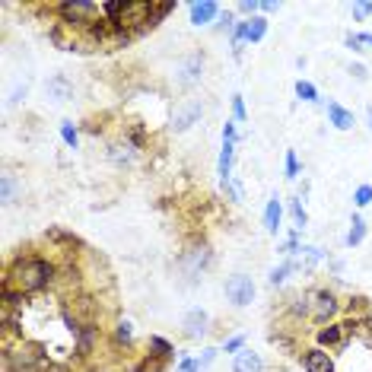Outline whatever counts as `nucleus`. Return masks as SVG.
<instances>
[{
    "mask_svg": "<svg viewBox=\"0 0 372 372\" xmlns=\"http://www.w3.org/2000/svg\"><path fill=\"white\" fill-rule=\"evenodd\" d=\"M23 194V181L16 179V175H4L0 179V200H4V207H10V204H16V198Z\"/></svg>",
    "mask_w": 372,
    "mask_h": 372,
    "instance_id": "20",
    "label": "nucleus"
},
{
    "mask_svg": "<svg viewBox=\"0 0 372 372\" xmlns=\"http://www.w3.org/2000/svg\"><path fill=\"white\" fill-rule=\"evenodd\" d=\"M131 340H134V325H131L128 318L118 321L115 325V344L118 347H131Z\"/></svg>",
    "mask_w": 372,
    "mask_h": 372,
    "instance_id": "27",
    "label": "nucleus"
},
{
    "mask_svg": "<svg viewBox=\"0 0 372 372\" xmlns=\"http://www.w3.org/2000/svg\"><path fill=\"white\" fill-rule=\"evenodd\" d=\"M134 156H137V150L131 147L128 140H124V143H112V147H109V160H112V166H118V169L134 166Z\"/></svg>",
    "mask_w": 372,
    "mask_h": 372,
    "instance_id": "19",
    "label": "nucleus"
},
{
    "mask_svg": "<svg viewBox=\"0 0 372 372\" xmlns=\"http://www.w3.org/2000/svg\"><path fill=\"white\" fill-rule=\"evenodd\" d=\"M45 369V356L39 347L20 344L16 350H4V372H42Z\"/></svg>",
    "mask_w": 372,
    "mask_h": 372,
    "instance_id": "5",
    "label": "nucleus"
},
{
    "mask_svg": "<svg viewBox=\"0 0 372 372\" xmlns=\"http://www.w3.org/2000/svg\"><path fill=\"white\" fill-rule=\"evenodd\" d=\"M223 191H226V198H229L232 204H239V200L245 198V194H242V181H239L236 175H232V179H229V181H226V185H223Z\"/></svg>",
    "mask_w": 372,
    "mask_h": 372,
    "instance_id": "31",
    "label": "nucleus"
},
{
    "mask_svg": "<svg viewBox=\"0 0 372 372\" xmlns=\"http://www.w3.org/2000/svg\"><path fill=\"white\" fill-rule=\"evenodd\" d=\"M26 92H29V80H23V83H16L13 90L7 92V105H20L23 99H26Z\"/></svg>",
    "mask_w": 372,
    "mask_h": 372,
    "instance_id": "32",
    "label": "nucleus"
},
{
    "mask_svg": "<svg viewBox=\"0 0 372 372\" xmlns=\"http://www.w3.org/2000/svg\"><path fill=\"white\" fill-rule=\"evenodd\" d=\"M223 293H226V302H229V306L245 308V306H251V302H255L258 287H255V280H251L248 274H232L229 280H226Z\"/></svg>",
    "mask_w": 372,
    "mask_h": 372,
    "instance_id": "8",
    "label": "nucleus"
},
{
    "mask_svg": "<svg viewBox=\"0 0 372 372\" xmlns=\"http://www.w3.org/2000/svg\"><path fill=\"white\" fill-rule=\"evenodd\" d=\"M232 160H236V143L223 140V150H220V162H217V175H220V185L232 179Z\"/></svg>",
    "mask_w": 372,
    "mask_h": 372,
    "instance_id": "17",
    "label": "nucleus"
},
{
    "mask_svg": "<svg viewBox=\"0 0 372 372\" xmlns=\"http://www.w3.org/2000/svg\"><path fill=\"white\" fill-rule=\"evenodd\" d=\"M344 334H347V328L331 321L328 328H318V331H315V340H318V347L325 350V347H340L344 344Z\"/></svg>",
    "mask_w": 372,
    "mask_h": 372,
    "instance_id": "18",
    "label": "nucleus"
},
{
    "mask_svg": "<svg viewBox=\"0 0 372 372\" xmlns=\"http://www.w3.org/2000/svg\"><path fill=\"white\" fill-rule=\"evenodd\" d=\"M328 124H334L337 131H350L356 124V115L350 109H344L340 102H328Z\"/></svg>",
    "mask_w": 372,
    "mask_h": 372,
    "instance_id": "14",
    "label": "nucleus"
},
{
    "mask_svg": "<svg viewBox=\"0 0 372 372\" xmlns=\"http://www.w3.org/2000/svg\"><path fill=\"white\" fill-rule=\"evenodd\" d=\"M223 140H232V143L239 140V128H236V121H226V124H223Z\"/></svg>",
    "mask_w": 372,
    "mask_h": 372,
    "instance_id": "41",
    "label": "nucleus"
},
{
    "mask_svg": "<svg viewBox=\"0 0 372 372\" xmlns=\"http://www.w3.org/2000/svg\"><path fill=\"white\" fill-rule=\"evenodd\" d=\"M245 350V334H236V337L223 340V353H242Z\"/></svg>",
    "mask_w": 372,
    "mask_h": 372,
    "instance_id": "37",
    "label": "nucleus"
},
{
    "mask_svg": "<svg viewBox=\"0 0 372 372\" xmlns=\"http://www.w3.org/2000/svg\"><path fill=\"white\" fill-rule=\"evenodd\" d=\"M239 13H245L248 20H255L258 13H261V0H239Z\"/></svg>",
    "mask_w": 372,
    "mask_h": 372,
    "instance_id": "33",
    "label": "nucleus"
},
{
    "mask_svg": "<svg viewBox=\"0 0 372 372\" xmlns=\"http://www.w3.org/2000/svg\"><path fill=\"white\" fill-rule=\"evenodd\" d=\"M353 204H356V207H369L372 204V185H359L356 191H353Z\"/></svg>",
    "mask_w": 372,
    "mask_h": 372,
    "instance_id": "34",
    "label": "nucleus"
},
{
    "mask_svg": "<svg viewBox=\"0 0 372 372\" xmlns=\"http://www.w3.org/2000/svg\"><path fill=\"white\" fill-rule=\"evenodd\" d=\"M350 73L359 80V83H363V80H369V71H366L363 64H350Z\"/></svg>",
    "mask_w": 372,
    "mask_h": 372,
    "instance_id": "43",
    "label": "nucleus"
},
{
    "mask_svg": "<svg viewBox=\"0 0 372 372\" xmlns=\"http://www.w3.org/2000/svg\"><path fill=\"white\" fill-rule=\"evenodd\" d=\"M280 220H283V200L277 198V194H270L268 207H264V229H268L270 236H277V229H280Z\"/></svg>",
    "mask_w": 372,
    "mask_h": 372,
    "instance_id": "16",
    "label": "nucleus"
},
{
    "mask_svg": "<svg viewBox=\"0 0 372 372\" xmlns=\"http://www.w3.org/2000/svg\"><path fill=\"white\" fill-rule=\"evenodd\" d=\"M353 20H366V16H372V0H363V4H353L350 7Z\"/></svg>",
    "mask_w": 372,
    "mask_h": 372,
    "instance_id": "38",
    "label": "nucleus"
},
{
    "mask_svg": "<svg viewBox=\"0 0 372 372\" xmlns=\"http://www.w3.org/2000/svg\"><path fill=\"white\" fill-rule=\"evenodd\" d=\"M204 52H188L185 58H179V64H175V73H172V83L179 86V90H191V86L200 83V77H204Z\"/></svg>",
    "mask_w": 372,
    "mask_h": 372,
    "instance_id": "7",
    "label": "nucleus"
},
{
    "mask_svg": "<svg viewBox=\"0 0 372 372\" xmlns=\"http://www.w3.org/2000/svg\"><path fill=\"white\" fill-rule=\"evenodd\" d=\"M289 217H293V223L299 226V229H306L308 213H306V207H302V198H293V200H289Z\"/></svg>",
    "mask_w": 372,
    "mask_h": 372,
    "instance_id": "29",
    "label": "nucleus"
},
{
    "mask_svg": "<svg viewBox=\"0 0 372 372\" xmlns=\"http://www.w3.org/2000/svg\"><path fill=\"white\" fill-rule=\"evenodd\" d=\"M366 121H369V131H372V105H369V112H366Z\"/></svg>",
    "mask_w": 372,
    "mask_h": 372,
    "instance_id": "45",
    "label": "nucleus"
},
{
    "mask_svg": "<svg viewBox=\"0 0 372 372\" xmlns=\"http://www.w3.org/2000/svg\"><path fill=\"white\" fill-rule=\"evenodd\" d=\"M213 264V251L210 245L204 242V239H198V242H191L185 251L179 255V270L188 277V283H194L200 274H204L207 268Z\"/></svg>",
    "mask_w": 372,
    "mask_h": 372,
    "instance_id": "4",
    "label": "nucleus"
},
{
    "mask_svg": "<svg viewBox=\"0 0 372 372\" xmlns=\"http://www.w3.org/2000/svg\"><path fill=\"white\" fill-rule=\"evenodd\" d=\"M299 255H302L299 268H302V270H312L315 264H318L321 258H325V251H321V248H315V245H302V251H299Z\"/></svg>",
    "mask_w": 372,
    "mask_h": 372,
    "instance_id": "24",
    "label": "nucleus"
},
{
    "mask_svg": "<svg viewBox=\"0 0 372 372\" xmlns=\"http://www.w3.org/2000/svg\"><path fill=\"white\" fill-rule=\"evenodd\" d=\"M220 4L217 0H194V4H188V20H191V26H210V23L220 20Z\"/></svg>",
    "mask_w": 372,
    "mask_h": 372,
    "instance_id": "11",
    "label": "nucleus"
},
{
    "mask_svg": "<svg viewBox=\"0 0 372 372\" xmlns=\"http://www.w3.org/2000/svg\"><path fill=\"white\" fill-rule=\"evenodd\" d=\"M280 10V4H274V0H261V13H277Z\"/></svg>",
    "mask_w": 372,
    "mask_h": 372,
    "instance_id": "44",
    "label": "nucleus"
},
{
    "mask_svg": "<svg viewBox=\"0 0 372 372\" xmlns=\"http://www.w3.org/2000/svg\"><path fill=\"white\" fill-rule=\"evenodd\" d=\"M236 23L239 20H232V10H223V13H220V20L213 23V26H217V32H232V29H236Z\"/></svg>",
    "mask_w": 372,
    "mask_h": 372,
    "instance_id": "36",
    "label": "nucleus"
},
{
    "mask_svg": "<svg viewBox=\"0 0 372 372\" xmlns=\"http://www.w3.org/2000/svg\"><path fill=\"white\" fill-rule=\"evenodd\" d=\"M366 239V223H363V217L359 213H353V220H350V232H347V245H359Z\"/></svg>",
    "mask_w": 372,
    "mask_h": 372,
    "instance_id": "23",
    "label": "nucleus"
},
{
    "mask_svg": "<svg viewBox=\"0 0 372 372\" xmlns=\"http://www.w3.org/2000/svg\"><path fill=\"white\" fill-rule=\"evenodd\" d=\"M232 118H236V124H242V121H248V112H245V99L239 96H232Z\"/></svg>",
    "mask_w": 372,
    "mask_h": 372,
    "instance_id": "35",
    "label": "nucleus"
},
{
    "mask_svg": "<svg viewBox=\"0 0 372 372\" xmlns=\"http://www.w3.org/2000/svg\"><path fill=\"white\" fill-rule=\"evenodd\" d=\"M302 369L306 372H334V359L328 356V350L312 347V350H302Z\"/></svg>",
    "mask_w": 372,
    "mask_h": 372,
    "instance_id": "13",
    "label": "nucleus"
},
{
    "mask_svg": "<svg viewBox=\"0 0 372 372\" xmlns=\"http://www.w3.org/2000/svg\"><path fill=\"white\" fill-rule=\"evenodd\" d=\"M217 353H220L217 347H207V350H204V356H198V359H200V369H207V366H210L213 359H217Z\"/></svg>",
    "mask_w": 372,
    "mask_h": 372,
    "instance_id": "42",
    "label": "nucleus"
},
{
    "mask_svg": "<svg viewBox=\"0 0 372 372\" xmlns=\"http://www.w3.org/2000/svg\"><path fill=\"white\" fill-rule=\"evenodd\" d=\"M153 4L156 0H105L102 13L118 32L131 35L137 29L153 26Z\"/></svg>",
    "mask_w": 372,
    "mask_h": 372,
    "instance_id": "2",
    "label": "nucleus"
},
{
    "mask_svg": "<svg viewBox=\"0 0 372 372\" xmlns=\"http://www.w3.org/2000/svg\"><path fill=\"white\" fill-rule=\"evenodd\" d=\"M344 42H347V48H353V52H372V35L369 32H350Z\"/></svg>",
    "mask_w": 372,
    "mask_h": 372,
    "instance_id": "25",
    "label": "nucleus"
},
{
    "mask_svg": "<svg viewBox=\"0 0 372 372\" xmlns=\"http://www.w3.org/2000/svg\"><path fill=\"white\" fill-rule=\"evenodd\" d=\"M54 10L61 16L58 23L71 29H86V32L105 20L102 4H96V0H64V4H54Z\"/></svg>",
    "mask_w": 372,
    "mask_h": 372,
    "instance_id": "3",
    "label": "nucleus"
},
{
    "mask_svg": "<svg viewBox=\"0 0 372 372\" xmlns=\"http://www.w3.org/2000/svg\"><path fill=\"white\" fill-rule=\"evenodd\" d=\"M296 270H299V261H283L280 268H274L270 270V287H283V283L289 280V274H296Z\"/></svg>",
    "mask_w": 372,
    "mask_h": 372,
    "instance_id": "22",
    "label": "nucleus"
},
{
    "mask_svg": "<svg viewBox=\"0 0 372 372\" xmlns=\"http://www.w3.org/2000/svg\"><path fill=\"white\" fill-rule=\"evenodd\" d=\"M287 179H299V160H296V150H287Z\"/></svg>",
    "mask_w": 372,
    "mask_h": 372,
    "instance_id": "40",
    "label": "nucleus"
},
{
    "mask_svg": "<svg viewBox=\"0 0 372 372\" xmlns=\"http://www.w3.org/2000/svg\"><path fill=\"white\" fill-rule=\"evenodd\" d=\"M58 280V268L48 258H35V255H20L7 270H4V287L16 289V293L29 296V293H42L45 287Z\"/></svg>",
    "mask_w": 372,
    "mask_h": 372,
    "instance_id": "1",
    "label": "nucleus"
},
{
    "mask_svg": "<svg viewBox=\"0 0 372 372\" xmlns=\"http://www.w3.org/2000/svg\"><path fill=\"white\" fill-rule=\"evenodd\" d=\"M200 118H204V102H200V99H185L172 115V131L175 134H185L194 124H200Z\"/></svg>",
    "mask_w": 372,
    "mask_h": 372,
    "instance_id": "9",
    "label": "nucleus"
},
{
    "mask_svg": "<svg viewBox=\"0 0 372 372\" xmlns=\"http://www.w3.org/2000/svg\"><path fill=\"white\" fill-rule=\"evenodd\" d=\"M232 372H264V359L255 350H242L232 359Z\"/></svg>",
    "mask_w": 372,
    "mask_h": 372,
    "instance_id": "15",
    "label": "nucleus"
},
{
    "mask_svg": "<svg viewBox=\"0 0 372 372\" xmlns=\"http://www.w3.org/2000/svg\"><path fill=\"white\" fill-rule=\"evenodd\" d=\"M61 140H64L71 150L80 147V131L73 128V121H61Z\"/></svg>",
    "mask_w": 372,
    "mask_h": 372,
    "instance_id": "30",
    "label": "nucleus"
},
{
    "mask_svg": "<svg viewBox=\"0 0 372 372\" xmlns=\"http://www.w3.org/2000/svg\"><path fill=\"white\" fill-rule=\"evenodd\" d=\"M147 350H150V356H153V359H162V363H166V359L175 353V347L169 344L166 337H160V334H150V340H147Z\"/></svg>",
    "mask_w": 372,
    "mask_h": 372,
    "instance_id": "21",
    "label": "nucleus"
},
{
    "mask_svg": "<svg viewBox=\"0 0 372 372\" xmlns=\"http://www.w3.org/2000/svg\"><path fill=\"white\" fill-rule=\"evenodd\" d=\"M264 35H268V20H264V16H255V20H248V45L261 42Z\"/></svg>",
    "mask_w": 372,
    "mask_h": 372,
    "instance_id": "26",
    "label": "nucleus"
},
{
    "mask_svg": "<svg viewBox=\"0 0 372 372\" xmlns=\"http://www.w3.org/2000/svg\"><path fill=\"white\" fill-rule=\"evenodd\" d=\"M175 372H200V359H198V356H185V359H179Z\"/></svg>",
    "mask_w": 372,
    "mask_h": 372,
    "instance_id": "39",
    "label": "nucleus"
},
{
    "mask_svg": "<svg viewBox=\"0 0 372 372\" xmlns=\"http://www.w3.org/2000/svg\"><path fill=\"white\" fill-rule=\"evenodd\" d=\"M340 312V302L334 296V289L328 287H315L308 289V318L318 325H331V318Z\"/></svg>",
    "mask_w": 372,
    "mask_h": 372,
    "instance_id": "6",
    "label": "nucleus"
},
{
    "mask_svg": "<svg viewBox=\"0 0 372 372\" xmlns=\"http://www.w3.org/2000/svg\"><path fill=\"white\" fill-rule=\"evenodd\" d=\"M181 331H185V337H188V340H200V337H207V331H210V315H207L200 306L188 308L185 318H181Z\"/></svg>",
    "mask_w": 372,
    "mask_h": 372,
    "instance_id": "10",
    "label": "nucleus"
},
{
    "mask_svg": "<svg viewBox=\"0 0 372 372\" xmlns=\"http://www.w3.org/2000/svg\"><path fill=\"white\" fill-rule=\"evenodd\" d=\"M45 96L52 99V102H73V96H77V90H73V80L67 77V73H54V77H48Z\"/></svg>",
    "mask_w": 372,
    "mask_h": 372,
    "instance_id": "12",
    "label": "nucleus"
},
{
    "mask_svg": "<svg viewBox=\"0 0 372 372\" xmlns=\"http://www.w3.org/2000/svg\"><path fill=\"white\" fill-rule=\"evenodd\" d=\"M296 99H302V102L315 105V102H318V90H315L308 80H296Z\"/></svg>",
    "mask_w": 372,
    "mask_h": 372,
    "instance_id": "28",
    "label": "nucleus"
}]
</instances>
